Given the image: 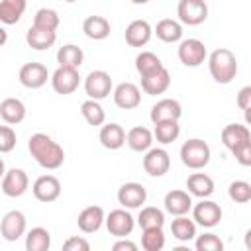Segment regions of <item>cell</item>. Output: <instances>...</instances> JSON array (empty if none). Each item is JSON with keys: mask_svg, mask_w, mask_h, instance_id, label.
<instances>
[{"mask_svg": "<svg viewBox=\"0 0 251 251\" xmlns=\"http://www.w3.org/2000/svg\"><path fill=\"white\" fill-rule=\"evenodd\" d=\"M27 149L31 153V157L35 159V163L47 171H55L65 163V151L63 147L53 141L47 133H33L27 141Z\"/></svg>", "mask_w": 251, "mask_h": 251, "instance_id": "1", "label": "cell"}, {"mask_svg": "<svg viewBox=\"0 0 251 251\" xmlns=\"http://www.w3.org/2000/svg\"><path fill=\"white\" fill-rule=\"evenodd\" d=\"M208 69L218 84H229L237 75V57L227 47L214 49L208 57Z\"/></svg>", "mask_w": 251, "mask_h": 251, "instance_id": "2", "label": "cell"}, {"mask_svg": "<svg viewBox=\"0 0 251 251\" xmlns=\"http://www.w3.org/2000/svg\"><path fill=\"white\" fill-rule=\"evenodd\" d=\"M210 157H212V151L204 139L192 137V139H186L180 147V161L184 167H188L192 171L204 169L210 163Z\"/></svg>", "mask_w": 251, "mask_h": 251, "instance_id": "3", "label": "cell"}, {"mask_svg": "<svg viewBox=\"0 0 251 251\" xmlns=\"http://www.w3.org/2000/svg\"><path fill=\"white\" fill-rule=\"evenodd\" d=\"M176 53H178V61L184 67H200L206 61V57H208L206 45L200 39H196V37L180 39Z\"/></svg>", "mask_w": 251, "mask_h": 251, "instance_id": "4", "label": "cell"}, {"mask_svg": "<svg viewBox=\"0 0 251 251\" xmlns=\"http://www.w3.org/2000/svg\"><path fill=\"white\" fill-rule=\"evenodd\" d=\"M176 16L184 25H200L208 18L206 0H178Z\"/></svg>", "mask_w": 251, "mask_h": 251, "instance_id": "5", "label": "cell"}, {"mask_svg": "<svg viewBox=\"0 0 251 251\" xmlns=\"http://www.w3.org/2000/svg\"><path fill=\"white\" fill-rule=\"evenodd\" d=\"M171 169V157L163 147H149L143 157V171L149 176H165Z\"/></svg>", "mask_w": 251, "mask_h": 251, "instance_id": "6", "label": "cell"}, {"mask_svg": "<svg viewBox=\"0 0 251 251\" xmlns=\"http://www.w3.org/2000/svg\"><path fill=\"white\" fill-rule=\"evenodd\" d=\"M104 224H106V229L110 235L114 237H126L133 231L135 227V220L133 216L126 210V208H118V210H112L106 218H104Z\"/></svg>", "mask_w": 251, "mask_h": 251, "instance_id": "7", "label": "cell"}, {"mask_svg": "<svg viewBox=\"0 0 251 251\" xmlns=\"http://www.w3.org/2000/svg\"><path fill=\"white\" fill-rule=\"evenodd\" d=\"M84 92L92 100H104L112 92V76L106 71H90L84 78Z\"/></svg>", "mask_w": 251, "mask_h": 251, "instance_id": "8", "label": "cell"}, {"mask_svg": "<svg viewBox=\"0 0 251 251\" xmlns=\"http://www.w3.org/2000/svg\"><path fill=\"white\" fill-rule=\"evenodd\" d=\"M27 186H29V178L25 175L24 169H10L4 173V176L0 178V188L6 196L10 198H20L27 192Z\"/></svg>", "mask_w": 251, "mask_h": 251, "instance_id": "9", "label": "cell"}, {"mask_svg": "<svg viewBox=\"0 0 251 251\" xmlns=\"http://www.w3.org/2000/svg\"><path fill=\"white\" fill-rule=\"evenodd\" d=\"M192 220L202 227H214L222 222V208L214 200L202 198L198 204L192 206Z\"/></svg>", "mask_w": 251, "mask_h": 251, "instance_id": "10", "label": "cell"}, {"mask_svg": "<svg viewBox=\"0 0 251 251\" xmlns=\"http://www.w3.org/2000/svg\"><path fill=\"white\" fill-rule=\"evenodd\" d=\"M18 78H20L22 86H25V88H29V90H35V88H41V86L47 82L49 71H47V67H45L43 63L31 61V63L22 65V69H20V73H18Z\"/></svg>", "mask_w": 251, "mask_h": 251, "instance_id": "11", "label": "cell"}, {"mask_svg": "<svg viewBox=\"0 0 251 251\" xmlns=\"http://www.w3.org/2000/svg\"><path fill=\"white\" fill-rule=\"evenodd\" d=\"M25 216L20 210H10L0 220V233L6 241H18L25 233Z\"/></svg>", "mask_w": 251, "mask_h": 251, "instance_id": "12", "label": "cell"}, {"mask_svg": "<svg viewBox=\"0 0 251 251\" xmlns=\"http://www.w3.org/2000/svg\"><path fill=\"white\" fill-rule=\"evenodd\" d=\"M80 84V75L78 69H67V67H59L53 75H51V86L57 94H73Z\"/></svg>", "mask_w": 251, "mask_h": 251, "instance_id": "13", "label": "cell"}, {"mask_svg": "<svg viewBox=\"0 0 251 251\" xmlns=\"http://www.w3.org/2000/svg\"><path fill=\"white\" fill-rule=\"evenodd\" d=\"M31 192L39 202L49 204V202H55L61 196V182L53 175H41V176L35 178V182L31 186Z\"/></svg>", "mask_w": 251, "mask_h": 251, "instance_id": "14", "label": "cell"}, {"mask_svg": "<svg viewBox=\"0 0 251 251\" xmlns=\"http://www.w3.org/2000/svg\"><path fill=\"white\" fill-rule=\"evenodd\" d=\"M147 200V190L143 184L139 182H124L118 188V202L126 208V210H135L141 208Z\"/></svg>", "mask_w": 251, "mask_h": 251, "instance_id": "15", "label": "cell"}, {"mask_svg": "<svg viewBox=\"0 0 251 251\" xmlns=\"http://www.w3.org/2000/svg\"><path fill=\"white\" fill-rule=\"evenodd\" d=\"M112 96H114V104L122 110H133L141 104V90L133 82H120L114 88Z\"/></svg>", "mask_w": 251, "mask_h": 251, "instance_id": "16", "label": "cell"}, {"mask_svg": "<svg viewBox=\"0 0 251 251\" xmlns=\"http://www.w3.org/2000/svg\"><path fill=\"white\" fill-rule=\"evenodd\" d=\"M171 86V75L165 67L141 76V90L149 96H157V94H163L167 92V88Z\"/></svg>", "mask_w": 251, "mask_h": 251, "instance_id": "17", "label": "cell"}, {"mask_svg": "<svg viewBox=\"0 0 251 251\" xmlns=\"http://www.w3.org/2000/svg\"><path fill=\"white\" fill-rule=\"evenodd\" d=\"M182 116V106L178 100L175 98H161L153 104L151 108V122L157 124V122H163V120H180Z\"/></svg>", "mask_w": 251, "mask_h": 251, "instance_id": "18", "label": "cell"}, {"mask_svg": "<svg viewBox=\"0 0 251 251\" xmlns=\"http://www.w3.org/2000/svg\"><path fill=\"white\" fill-rule=\"evenodd\" d=\"M153 35V27L147 20H133L126 27V43L129 47H143L149 43Z\"/></svg>", "mask_w": 251, "mask_h": 251, "instance_id": "19", "label": "cell"}, {"mask_svg": "<svg viewBox=\"0 0 251 251\" xmlns=\"http://www.w3.org/2000/svg\"><path fill=\"white\" fill-rule=\"evenodd\" d=\"M163 204H165V212H169L171 216H184L192 208V198L186 190H171L165 194Z\"/></svg>", "mask_w": 251, "mask_h": 251, "instance_id": "20", "label": "cell"}, {"mask_svg": "<svg viewBox=\"0 0 251 251\" xmlns=\"http://www.w3.org/2000/svg\"><path fill=\"white\" fill-rule=\"evenodd\" d=\"M104 218H106V214H104V210L100 206H86L78 214L76 226H78V229L82 233H94V231H98L102 227Z\"/></svg>", "mask_w": 251, "mask_h": 251, "instance_id": "21", "label": "cell"}, {"mask_svg": "<svg viewBox=\"0 0 251 251\" xmlns=\"http://www.w3.org/2000/svg\"><path fill=\"white\" fill-rule=\"evenodd\" d=\"M98 139L102 143V147L110 149V151H116L120 147H124L126 143V131L120 124H102L100 127V133H98Z\"/></svg>", "mask_w": 251, "mask_h": 251, "instance_id": "22", "label": "cell"}, {"mask_svg": "<svg viewBox=\"0 0 251 251\" xmlns=\"http://www.w3.org/2000/svg\"><path fill=\"white\" fill-rule=\"evenodd\" d=\"M186 192L196 198H210L214 194V180L206 173H192L186 178Z\"/></svg>", "mask_w": 251, "mask_h": 251, "instance_id": "23", "label": "cell"}, {"mask_svg": "<svg viewBox=\"0 0 251 251\" xmlns=\"http://www.w3.org/2000/svg\"><path fill=\"white\" fill-rule=\"evenodd\" d=\"M245 141H251V131H249L247 126H243V124H227L222 129V143L229 151H233L235 147H239Z\"/></svg>", "mask_w": 251, "mask_h": 251, "instance_id": "24", "label": "cell"}, {"mask_svg": "<svg viewBox=\"0 0 251 251\" xmlns=\"http://www.w3.org/2000/svg\"><path fill=\"white\" fill-rule=\"evenodd\" d=\"M126 143L131 151L145 153L149 147H153V131L143 126H135L126 133Z\"/></svg>", "mask_w": 251, "mask_h": 251, "instance_id": "25", "label": "cell"}, {"mask_svg": "<svg viewBox=\"0 0 251 251\" xmlns=\"http://www.w3.org/2000/svg\"><path fill=\"white\" fill-rule=\"evenodd\" d=\"M0 118L8 124V126H16L20 122H24L25 118V104L20 98H4L0 102Z\"/></svg>", "mask_w": 251, "mask_h": 251, "instance_id": "26", "label": "cell"}, {"mask_svg": "<svg viewBox=\"0 0 251 251\" xmlns=\"http://www.w3.org/2000/svg\"><path fill=\"white\" fill-rule=\"evenodd\" d=\"M82 31L88 39H94V41H102L110 35L112 27H110V22L104 18V16H88L84 22H82Z\"/></svg>", "mask_w": 251, "mask_h": 251, "instance_id": "27", "label": "cell"}, {"mask_svg": "<svg viewBox=\"0 0 251 251\" xmlns=\"http://www.w3.org/2000/svg\"><path fill=\"white\" fill-rule=\"evenodd\" d=\"M153 33L163 41V43H178L182 39V24L173 20V18H165L161 22H157Z\"/></svg>", "mask_w": 251, "mask_h": 251, "instance_id": "28", "label": "cell"}, {"mask_svg": "<svg viewBox=\"0 0 251 251\" xmlns=\"http://www.w3.org/2000/svg\"><path fill=\"white\" fill-rule=\"evenodd\" d=\"M25 41H27V45H29L31 49H35V51H45V49H49V47L55 45V41H57V31H49V29H41V27L31 25V27L27 29V33H25Z\"/></svg>", "mask_w": 251, "mask_h": 251, "instance_id": "29", "label": "cell"}, {"mask_svg": "<svg viewBox=\"0 0 251 251\" xmlns=\"http://www.w3.org/2000/svg\"><path fill=\"white\" fill-rule=\"evenodd\" d=\"M27 0H0V22L6 25H14L22 20L25 12Z\"/></svg>", "mask_w": 251, "mask_h": 251, "instance_id": "30", "label": "cell"}, {"mask_svg": "<svg viewBox=\"0 0 251 251\" xmlns=\"http://www.w3.org/2000/svg\"><path fill=\"white\" fill-rule=\"evenodd\" d=\"M171 233L176 241L188 243L190 239L196 237V224L186 214L184 216H175V220L171 222Z\"/></svg>", "mask_w": 251, "mask_h": 251, "instance_id": "31", "label": "cell"}, {"mask_svg": "<svg viewBox=\"0 0 251 251\" xmlns=\"http://www.w3.org/2000/svg\"><path fill=\"white\" fill-rule=\"evenodd\" d=\"M84 61V51L75 45V43H67L63 47H59L57 51V63L59 67H67V69H78Z\"/></svg>", "mask_w": 251, "mask_h": 251, "instance_id": "32", "label": "cell"}, {"mask_svg": "<svg viewBox=\"0 0 251 251\" xmlns=\"http://www.w3.org/2000/svg\"><path fill=\"white\" fill-rule=\"evenodd\" d=\"M155 129H153V139H157L161 145H169L173 141L178 139L180 135V126H178V120H163V122H157L153 124Z\"/></svg>", "mask_w": 251, "mask_h": 251, "instance_id": "33", "label": "cell"}, {"mask_svg": "<svg viewBox=\"0 0 251 251\" xmlns=\"http://www.w3.org/2000/svg\"><path fill=\"white\" fill-rule=\"evenodd\" d=\"M51 247V233L45 227H31L25 235L27 251H47Z\"/></svg>", "mask_w": 251, "mask_h": 251, "instance_id": "34", "label": "cell"}, {"mask_svg": "<svg viewBox=\"0 0 251 251\" xmlns=\"http://www.w3.org/2000/svg\"><path fill=\"white\" fill-rule=\"evenodd\" d=\"M137 224L141 229L147 227H163L165 224V212L159 210L157 206H141L139 216H137Z\"/></svg>", "mask_w": 251, "mask_h": 251, "instance_id": "35", "label": "cell"}, {"mask_svg": "<svg viewBox=\"0 0 251 251\" xmlns=\"http://www.w3.org/2000/svg\"><path fill=\"white\" fill-rule=\"evenodd\" d=\"M80 114H82V118L86 120L88 126H102L104 120H106L104 108L100 106L98 100H92V98H88L80 104Z\"/></svg>", "mask_w": 251, "mask_h": 251, "instance_id": "36", "label": "cell"}, {"mask_svg": "<svg viewBox=\"0 0 251 251\" xmlns=\"http://www.w3.org/2000/svg\"><path fill=\"white\" fill-rule=\"evenodd\" d=\"M161 67H165V65L161 63V59L153 51H141L135 57V71L139 73V76H145V75H149Z\"/></svg>", "mask_w": 251, "mask_h": 251, "instance_id": "37", "label": "cell"}, {"mask_svg": "<svg viewBox=\"0 0 251 251\" xmlns=\"http://www.w3.org/2000/svg\"><path fill=\"white\" fill-rule=\"evenodd\" d=\"M59 22H61L59 14L53 8H39L33 16V25L41 29H49V31H57Z\"/></svg>", "mask_w": 251, "mask_h": 251, "instance_id": "38", "label": "cell"}, {"mask_svg": "<svg viewBox=\"0 0 251 251\" xmlns=\"http://www.w3.org/2000/svg\"><path fill=\"white\" fill-rule=\"evenodd\" d=\"M141 247L145 251H161L165 247V233L163 227H147L141 235Z\"/></svg>", "mask_w": 251, "mask_h": 251, "instance_id": "39", "label": "cell"}, {"mask_svg": "<svg viewBox=\"0 0 251 251\" xmlns=\"http://www.w3.org/2000/svg\"><path fill=\"white\" fill-rule=\"evenodd\" d=\"M227 196L237 204H247L251 200V184L247 180H233L227 188Z\"/></svg>", "mask_w": 251, "mask_h": 251, "instance_id": "40", "label": "cell"}, {"mask_svg": "<svg viewBox=\"0 0 251 251\" xmlns=\"http://www.w3.org/2000/svg\"><path fill=\"white\" fill-rule=\"evenodd\" d=\"M194 245H196L198 251H222L224 249V241L216 233H202V235H198Z\"/></svg>", "mask_w": 251, "mask_h": 251, "instance_id": "41", "label": "cell"}, {"mask_svg": "<svg viewBox=\"0 0 251 251\" xmlns=\"http://www.w3.org/2000/svg\"><path fill=\"white\" fill-rule=\"evenodd\" d=\"M16 131L12 126H0V153H10L16 147Z\"/></svg>", "mask_w": 251, "mask_h": 251, "instance_id": "42", "label": "cell"}, {"mask_svg": "<svg viewBox=\"0 0 251 251\" xmlns=\"http://www.w3.org/2000/svg\"><path fill=\"white\" fill-rule=\"evenodd\" d=\"M231 153H233V157H235V161H237L239 165H243V167H249V165H251V141L241 143V145L235 147Z\"/></svg>", "mask_w": 251, "mask_h": 251, "instance_id": "43", "label": "cell"}, {"mask_svg": "<svg viewBox=\"0 0 251 251\" xmlns=\"http://www.w3.org/2000/svg\"><path fill=\"white\" fill-rule=\"evenodd\" d=\"M237 106L245 112V120L249 122V108H251V86H243L237 92Z\"/></svg>", "mask_w": 251, "mask_h": 251, "instance_id": "44", "label": "cell"}, {"mask_svg": "<svg viewBox=\"0 0 251 251\" xmlns=\"http://www.w3.org/2000/svg\"><path fill=\"white\" fill-rule=\"evenodd\" d=\"M63 249H67V251H88V249H90V243H88L84 237L75 235V237H69V239L63 243Z\"/></svg>", "mask_w": 251, "mask_h": 251, "instance_id": "45", "label": "cell"}, {"mask_svg": "<svg viewBox=\"0 0 251 251\" xmlns=\"http://www.w3.org/2000/svg\"><path fill=\"white\" fill-rule=\"evenodd\" d=\"M112 249H114V251H135L137 245H135L133 241L126 239V237H120V241H116V243L112 245Z\"/></svg>", "mask_w": 251, "mask_h": 251, "instance_id": "46", "label": "cell"}, {"mask_svg": "<svg viewBox=\"0 0 251 251\" xmlns=\"http://www.w3.org/2000/svg\"><path fill=\"white\" fill-rule=\"evenodd\" d=\"M6 41H8V31H6L4 27H0V47H2Z\"/></svg>", "mask_w": 251, "mask_h": 251, "instance_id": "47", "label": "cell"}, {"mask_svg": "<svg viewBox=\"0 0 251 251\" xmlns=\"http://www.w3.org/2000/svg\"><path fill=\"white\" fill-rule=\"evenodd\" d=\"M4 173H6V165H4V161H2V157H0V178L4 176Z\"/></svg>", "mask_w": 251, "mask_h": 251, "instance_id": "48", "label": "cell"}, {"mask_svg": "<svg viewBox=\"0 0 251 251\" xmlns=\"http://www.w3.org/2000/svg\"><path fill=\"white\" fill-rule=\"evenodd\" d=\"M131 2H133V4H147L149 0H131Z\"/></svg>", "mask_w": 251, "mask_h": 251, "instance_id": "49", "label": "cell"}, {"mask_svg": "<svg viewBox=\"0 0 251 251\" xmlns=\"http://www.w3.org/2000/svg\"><path fill=\"white\" fill-rule=\"evenodd\" d=\"M65 2H69V4H73V2H76V0H65Z\"/></svg>", "mask_w": 251, "mask_h": 251, "instance_id": "50", "label": "cell"}]
</instances>
